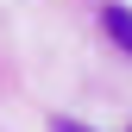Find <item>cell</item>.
I'll return each instance as SVG.
<instances>
[{"label":"cell","instance_id":"cell-1","mask_svg":"<svg viewBox=\"0 0 132 132\" xmlns=\"http://www.w3.org/2000/svg\"><path fill=\"white\" fill-rule=\"evenodd\" d=\"M101 25H107L113 38H120L126 51H132V13H126V6H101Z\"/></svg>","mask_w":132,"mask_h":132},{"label":"cell","instance_id":"cell-2","mask_svg":"<svg viewBox=\"0 0 132 132\" xmlns=\"http://www.w3.org/2000/svg\"><path fill=\"white\" fill-rule=\"evenodd\" d=\"M57 132H88V126H82V120H57Z\"/></svg>","mask_w":132,"mask_h":132}]
</instances>
